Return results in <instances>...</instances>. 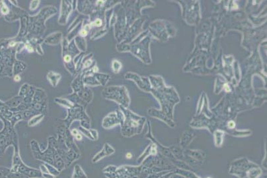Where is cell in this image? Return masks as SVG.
<instances>
[{
	"label": "cell",
	"mask_w": 267,
	"mask_h": 178,
	"mask_svg": "<svg viewBox=\"0 0 267 178\" xmlns=\"http://www.w3.org/2000/svg\"><path fill=\"white\" fill-rule=\"evenodd\" d=\"M73 178H86V176L78 165H76L74 167Z\"/></svg>",
	"instance_id": "6da1fadb"
},
{
	"label": "cell",
	"mask_w": 267,
	"mask_h": 178,
	"mask_svg": "<svg viewBox=\"0 0 267 178\" xmlns=\"http://www.w3.org/2000/svg\"><path fill=\"white\" fill-rule=\"evenodd\" d=\"M95 23V26H100V25H101V21H100V20H96Z\"/></svg>",
	"instance_id": "7a4b0ae2"
},
{
	"label": "cell",
	"mask_w": 267,
	"mask_h": 178,
	"mask_svg": "<svg viewBox=\"0 0 267 178\" xmlns=\"http://www.w3.org/2000/svg\"><path fill=\"white\" fill-rule=\"evenodd\" d=\"M2 11L3 14H7L8 12V9L7 8H3L2 9Z\"/></svg>",
	"instance_id": "3957f363"
},
{
	"label": "cell",
	"mask_w": 267,
	"mask_h": 178,
	"mask_svg": "<svg viewBox=\"0 0 267 178\" xmlns=\"http://www.w3.org/2000/svg\"><path fill=\"white\" fill-rule=\"evenodd\" d=\"M80 34H81V35H83V36H86L87 35V32L85 30H83V31H81Z\"/></svg>",
	"instance_id": "277c9868"
},
{
	"label": "cell",
	"mask_w": 267,
	"mask_h": 178,
	"mask_svg": "<svg viewBox=\"0 0 267 178\" xmlns=\"http://www.w3.org/2000/svg\"><path fill=\"white\" fill-rule=\"evenodd\" d=\"M64 59H65V61L66 62H68L69 61L71 60V57H69V56H68V55H67V56H66V57H65Z\"/></svg>",
	"instance_id": "5b68a950"
},
{
	"label": "cell",
	"mask_w": 267,
	"mask_h": 178,
	"mask_svg": "<svg viewBox=\"0 0 267 178\" xmlns=\"http://www.w3.org/2000/svg\"><path fill=\"white\" fill-rule=\"evenodd\" d=\"M47 169H49V172H50V173H51V172H52V171H51V169H50V167H48V168H47ZM53 171H54V172H55V173H56V175H57V174H59V171H56V170H53Z\"/></svg>",
	"instance_id": "8992f818"
},
{
	"label": "cell",
	"mask_w": 267,
	"mask_h": 178,
	"mask_svg": "<svg viewBox=\"0 0 267 178\" xmlns=\"http://www.w3.org/2000/svg\"><path fill=\"white\" fill-rule=\"evenodd\" d=\"M235 126V123L234 122H229V127L230 128H233Z\"/></svg>",
	"instance_id": "52a82bcc"
},
{
	"label": "cell",
	"mask_w": 267,
	"mask_h": 178,
	"mask_svg": "<svg viewBox=\"0 0 267 178\" xmlns=\"http://www.w3.org/2000/svg\"><path fill=\"white\" fill-rule=\"evenodd\" d=\"M14 80H15V81H19V80H20V76H18V75L15 76V77Z\"/></svg>",
	"instance_id": "ba28073f"
},
{
	"label": "cell",
	"mask_w": 267,
	"mask_h": 178,
	"mask_svg": "<svg viewBox=\"0 0 267 178\" xmlns=\"http://www.w3.org/2000/svg\"><path fill=\"white\" fill-rule=\"evenodd\" d=\"M126 158H127L130 159V158H131V157H132V154H130V153H128V154H127L126 155Z\"/></svg>",
	"instance_id": "9c48e42d"
},
{
	"label": "cell",
	"mask_w": 267,
	"mask_h": 178,
	"mask_svg": "<svg viewBox=\"0 0 267 178\" xmlns=\"http://www.w3.org/2000/svg\"><path fill=\"white\" fill-rule=\"evenodd\" d=\"M225 90H226V91H229V89H228L229 87H228V85H227V84H226V85H225Z\"/></svg>",
	"instance_id": "30bf717a"
},
{
	"label": "cell",
	"mask_w": 267,
	"mask_h": 178,
	"mask_svg": "<svg viewBox=\"0 0 267 178\" xmlns=\"http://www.w3.org/2000/svg\"><path fill=\"white\" fill-rule=\"evenodd\" d=\"M77 138L78 140H80V139H81V136H79V135H77Z\"/></svg>",
	"instance_id": "8fae6325"
}]
</instances>
